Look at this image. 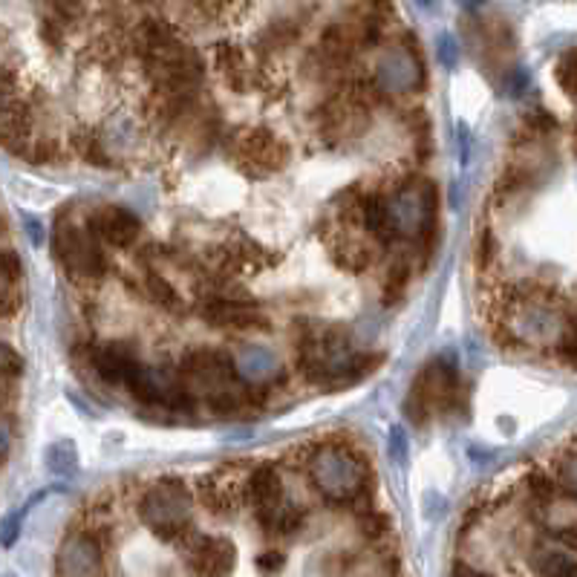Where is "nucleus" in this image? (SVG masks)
<instances>
[{"label":"nucleus","mask_w":577,"mask_h":577,"mask_svg":"<svg viewBox=\"0 0 577 577\" xmlns=\"http://www.w3.org/2000/svg\"><path fill=\"white\" fill-rule=\"evenodd\" d=\"M384 361L381 353H355L353 335L335 324H297V373L314 387H349Z\"/></svg>","instance_id":"1"},{"label":"nucleus","mask_w":577,"mask_h":577,"mask_svg":"<svg viewBox=\"0 0 577 577\" xmlns=\"http://www.w3.org/2000/svg\"><path fill=\"white\" fill-rule=\"evenodd\" d=\"M301 465L326 502L332 505H364L370 509L373 497V465L361 457L358 448L346 439H321L297 448ZM361 511V509H358Z\"/></svg>","instance_id":"2"},{"label":"nucleus","mask_w":577,"mask_h":577,"mask_svg":"<svg viewBox=\"0 0 577 577\" xmlns=\"http://www.w3.org/2000/svg\"><path fill=\"white\" fill-rule=\"evenodd\" d=\"M177 370L188 396L202 401V405L217 416H232V413L246 410L266 393L260 387H249V384L237 376L234 355L217 346L188 349L180 358Z\"/></svg>","instance_id":"3"},{"label":"nucleus","mask_w":577,"mask_h":577,"mask_svg":"<svg viewBox=\"0 0 577 577\" xmlns=\"http://www.w3.org/2000/svg\"><path fill=\"white\" fill-rule=\"evenodd\" d=\"M194 491L180 477H162L150 482L136 502V514L162 543H182L194 529Z\"/></svg>","instance_id":"4"},{"label":"nucleus","mask_w":577,"mask_h":577,"mask_svg":"<svg viewBox=\"0 0 577 577\" xmlns=\"http://www.w3.org/2000/svg\"><path fill=\"white\" fill-rule=\"evenodd\" d=\"M384 197H387V211L396 237L416 242L428 254L433 249L430 237L436 234V214H439L436 182L422 177H405L390 191H384Z\"/></svg>","instance_id":"5"},{"label":"nucleus","mask_w":577,"mask_h":577,"mask_svg":"<svg viewBox=\"0 0 577 577\" xmlns=\"http://www.w3.org/2000/svg\"><path fill=\"white\" fill-rule=\"evenodd\" d=\"M52 252L64 266L67 277L76 283H96L108 274L110 263L104 254V242L93 234L90 225H81L69 217V211L58 214L52 229Z\"/></svg>","instance_id":"6"},{"label":"nucleus","mask_w":577,"mask_h":577,"mask_svg":"<svg viewBox=\"0 0 577 577\" xmlns=\"http://www.w3.org/2000/svg\"><path fill=\"white\" fill-rule=\"evenodd\" d=\"M220 145L232 156V162L252 180H263L277 170H283L292 156L286 139H281L266 125L232 128L229 133H222Z\"/></svg>","instance_id":"7"},{"label":"nucleus","mask_w":577,"mask_h":577,"mask_svg":"<svg viewBox=\"0 0 577 577\" xmlns=\"http://www.w3.org/2000/svg\"><path fill=\"white\" fill-rule=\"evenodd\" d=\"M370 78L376 81L381 96H410L422 90L428 76H425V58H422V49H418L416 35L407 32L398 46L384 49Z\"/></svg>","instance_id":"8"},{"label":"nucleus","mask_w":577,"mask_h":577,"mask_svg":"<svg viewBox=\"0 0 577 577\" xmlns=\"http://www.w3.org/2000/svg\"><path fill=\"white\" fill-rule=\"evenodd\" d=\"M125 387L130 390L136 401H142L145 407H153V410L191 413V407H194V398L188 396L180 370L168 364H160V366L139 364Z\"/></svg>","instance_id":"9"},{"label":"nucleus","mask_w":577,"mask_h":577,"mask_svg":"<svg viewBox=\"0 0 577 577\" xmlns=\"http://www.w3.org/2000/svg\"><path fill=\"white\" fill-rule=\"evenodd\" d=\"M197 312L205 324L217 329H232V332H266L272 329V318L254 304L249 294L232 297L220 294L214 289L200 286L197 292Z\"/></svg>","instance_id":"10"},{"label":"nucleus","mask_w":577,"mask_h":577,"mask_svg":"<svg viewBox=\"0 0 577 577\" xmlns=\"http://www.w3.org/2000/svg\"><path fill=\"white\" fill-rule=\"evenodd\" d=\"M104 549L110 546L104 543V537L93 526L69 529L56 554V572L64 577L98 574L104 569Z\"/></svg>","instance_id":"11"},{"label":"nucleus","mask_w":577,"mask_h":577,"mask_svg":"<svg viewBox=\"0 0 577 577\" xmlns=\"http://www.w3.org/2000/svg\"><path fill=\"white\" fill-rule=\"evenodd\" d=\"M182 551L185 563L194 574H225L234 569V554L237 549L232 546V540H225L220 534H200L191 529L182 537Z\"/></svg>","instance_id":"12"},{"label":"nucleus","mask_w":577,"mask_h":577,"mask_svg":"<svg viewBox=\"0 0 577 577\" xmlns=\"http://www.w3.org/2000/svg\"><path fill=\"white\" fill-rule=\"evenodd\" d=\"M87 225L93 229V234L104 242V246L113 249H128L142 234V220L136 211L125 205H101L87 217Z\"/></svg>","instance_id":"13"},{"label":"nucleus","mask_w":577,"mask_h":577,"mask_svg":"<svg viewBox=\"0 0 577 577\" xmlns=\"http://www.w3.org/2000/svg\"><path fill=\"white\" fill-rule=\"evenodd\" d=\"M87 361H90V370H96V376L104 384H121L125 387L128 378L133 376V370L142 358H139L136 346L128 341H108V344H98L90 346V353H87Z\"/></svg>","instance_id":"14"},{"label":"nucleus","mask_w":577,"mask_h":577,"mask_svg":"<svg viewBox=\"0 0 577 577\" xmlns=\"http://www.w3.org/2000/svg\"><path fill=\"white\" fill-rule=\"evenodd\" d=\"M234 366L237 376L249 384V387H260L266 390L274 381H281L286 376L283 361L277 358L269 346H242L234 355Z\"/></svg>","instance_id":"15"},{"label":"nucleus","mask_w":577,"mask_h":577,"mask_svg":"<svg viewBox=\"0 0 577 577\" xmlns=\"http://www.w3.org/2000/svg\"><path fill=\"white\" fill-rule=\"evenodd\" d=\"M283 494V479L281 470L272 462H257L246 468V477H242V502H246L249 511L263 509V505L277 502Z\"/></svg>","instance_id":"16"},{"label":"nucleus","mask_w":577,"mask_h":577,"mask_svg":"<svg viewBox=\"0 0 577 577\" xmlns=\"http://www.w3.org/2000/svg\"><path fill=\"white\" fill-rule=\"evenodd\" d=\"M252 517H254L257 529L263 531V534H272V537H292V534H297V531H304L309 514H306V509H304L301 502L281 497L277 502L263 505V509L252 511Z\"/></svg>","instance_id":"17"},{"label":"nucleus","mask_w":577,"mask_h":577,"mask_svg":"<svg viewBox=\"0 0 577 577\" xmlns=\"http://www.w3.org/2000/svg\"><path fill=\"white\" fill-rule=\"evenodd\" d=\"M361 229L366 232L373 242L378 246H393L398 242L396 229L390 222V211H387V197L378 188H364L361 197Z\"/></svg>","instance_id":"18"},{"label":"nucleus","mask_w":577,"mask_h":577,"mask_svg":"<svg viewBox=\"0 0 577 577\" xmlns=\"http://www.w3.org/2000/svg\"><path fill=\"white\" fill-rule=\"evenodd\" d=\"M304 17H294V15H281V17H272V21L257 32V52L260 58L266 61V56H281V52L292 49L297 41H301L304 35Z\"/></svg>","instance_id":"19"},{"label":"nucleus","mask_w":577,"mask_h":577,"mask_svg":"<svg viewBox=\"0 0 577 577\" xmlns=\"http://www.w3.org/2000/svg\"><path fill=\"white\" fill-rule=\"evenodd\" d=\"M69 145H73L76 156L87 165H93V168H118L116 153L110 150L108 142H104L101 128L78 125L73 133H69Z\"/></svg>","instance_id":"20"},{"label":"nucleus","mask_w":577,"mask_h":577,"mask_svg":"<svg viewBox=\"0 0 577 577\" xmlns=\"http://www.w3.org/2000/svg\"><path fill=\"white\" fill-rule=\"evenodd\" d=\"M332 260L338 263V269H344L349 274H361L373 266L376 252L366 246L364 240L346 234V237H338L335 242H332Z\"/></svg>","instance_id":"21"},{"label":"nucleus","mask_w":577,"mask_h":577,"mask_svg":"<svg viewBox=\"0 0 577 577\" xmlns=\"http://www.w3.org/2000/svg\"><path fill=\"white\" fill-rule=\"evenodd\" d=\"M549 470L557 482V491L569 500H577V433L554 453Z\"/></svg>","instance_id":"22"},{"label":"nucleus","mask_w":577,"mask_h":577,"mask_svg":"<svg viewBox=\"0 0 577 577\" xmlns=\"http://www.w3.org/2000/svg\"><path fill=\"white\" fill-rule=\"evenodd\" d=\"M21 306V260L15 252H0V314Z\"/></svg>","instance_id":"23"},{"label":"nucleus","mask_w":577,"mask_h":577,"mask_svg":"<svg viewBox=\"0 0 577 577\" xmlns=\"http://www.w3.org/2000/svg\"><path fill=\"white\" fill-rule=\"evenodd\" d=\"M410 263L407 260H396V263L387 266V272H384V281H381V301L384 304H398L401 297L407 294V286H410Z\"/></svg>","instance_id":"24"},{"label":"nucleus","mask_w":577,"mask_h":577,"mask_svg":"<svg viewBox=\"0 0 577 577\" xmlns=\"http://www.w3.org/2000/svg\"><path fill=\"white\" fill-rule=\"evenodd\" d=\"M142 292H145V297H148L153 306H160L165 312H177L180 309V292L173 289L162 274L148 272L145 274V283H142Z\"/></svg>","instance_id":"25"},{"label":"nucleus","mask_w":577,"mask_h":577,"mask_svg":"<svg viewBox=\"0 0 577 577\" xmlns=\"http://www.w3.org/2000/svg\"><path fill=\"white\" fill-rule=\"evenodd\" d=\"M529 557H531V569L540 572V574H569V572H577V561L572 554H563V551L534 549Z\"/></svg>","instance_id":"26"},{"label":"nucleus","mask_w":577,"mask_h":577,"mask_svg":"<svg viewBox=\"0 0 577 577\" xmlns=\"http://www.w3.org/2000/svg\"><path fill=\"white\" fill-rule=\"evenodd\" d=\"M497 257H500V242H497L494 232L488 229V225H482V229L477 232V237H474V266L479 272H491L494 263H497Z\"/></svg>","instance_id":"27"},{"label":"nucleus","mask_w":577,"mask_h":577,"mask_svg":"<svg viewBox=\"0 0 577 577\" xmlns=\"http://www.w3.org/2000/svg\"><path fill=\"white\" fill-rule=\"evenodd\" d=\"M358 531L364 534V540H370V543H384V540L390 537V520L387 514L376 511L370 505V509L358 511Z\"/></svg>","instance_id":"28"},{"label":"nucleus","mask_w":577,"mask_h":577,"mask_svg":"<svg viewBox=\"0 0 577 577\" xmlns=\"http://www.w3.org/2000/svg\"><path fill=\"white\" fill-rule=\"evenodd\" d=\"M78 457H76V448L73 442H56L49 450H46V468L52 470L56 477H69L76 474V465Z\"/></svg>","instance_id":"29"},{"label":"nucleus","mask_w":577,"mask_h":577,"mask_svg":"<svg viewBox=\"0 0 577 577\" xmlns=\"http://www.w3.org/2000/svg\"><path fill=\"white\" fill-rule=\"evenodd\" d=\"M554 78L569 96H577V49H566L554 67Z\"/></svg>","instance_id":"30"},{"label":"nucleus","mask_w":577,"mask_h":577,"mask_svg":"<svg viewBox=\"0 0 577 577\" xmlns=\"http://www.w3.org/2000/svg\"><path fill=\"white\" fill-rule=\"evenodd\" d=\"M549 537L557 546H563L566 551L577 554V522H563V526H551Z\"/></svg>","instance_id":"31"},{"label":"nucleus","mask_w":577,"mask_h":577,"mask_svg":"<svg viewBox=\"0 0 577 577\" xmlns=\"http://www.w3.org/2000/svg\"><path fill=\"white\" fill-rule=\"evenodd\" d=\"M24 370V358L15 353L9 344L0 341V376H21Z\"/></svg>","instance_id":"32"},{"label":"nucleus","mask_w":577,"mask_h":577,"mask_svg":"<svg viewBox=\"0 0 577 577\" xmlns=\"http://www.w3.org/2000/svg\"><path fill=\"white\" fill-rule=\"evenodd\" d=\"M26 511H29V505H24V509L17 511V514L6 517V522L0 526V546H12L15 543L17 534H21V520H24Z\"/></svg>","instance_id":"33"},{"label":"nucleus","mask_w":577,"mask_h":577,"mask_svg":"<svg viewBox=\"0 0 577 577\" xmlns=\"http://www.w3.org/2000/svg\"><path fill=\"white\" fill-rule=\"evenodd\" d=\"M254 563H257V572H281L286 566V557L277 549H269V551H260Z\"/></svg>","instance_id":"34"},{"label":"nucleus","mask_w":577,"mask_h":577,"mask_svg":"<svg viewBox=\"0 0 577 577\" xmlns=\"http://www.w3.org/2000/svg\"><path fill=\"white\" fill-rule=\"evenodd\" d=\"M12 439H15V428H12V418L6 413H0V462L9 457L12 450Z\"/></svg>","instance_id":"35"},{"label":"nucleus","mask_w":577,"mask_h":577,"mask_svg":"<svg viewBox=\"0 0 577 577\" xmlns=\"http://www.w3.org/2000/svg\"><path fill=\"white\" fill-rule=\"evenodd\" d=\"M436 56H439V61H442L445 67H453V64H457V58H459L457 41H453L450 35H442V38H439V46H436Z\"/></svg>","instance_id":"36"},{"label":"nucleus","mask_w":577,"mask_h":577,"mask_svg":"<svg viewBox=\"0 0 577 577\" xmlns=\"http://www.w3.org/2000/svg\"><path fill=\"white\" fill-rule=\"evenodd\" d=\"M191 4L197 6V12L200 15H205V17H217V15H222L225 9H229L234 0H191Z\"/></svg>","instance_id":"37"},{"label":"nucleus","mask_w":577,"mask_h":577,"mask_svg":"<svg viewBox=\"0 0 577 577\" xmlns=\"http://www.w3.org/2000/svg\"><path fill=\"white\" fill-rule=\"evenodd\" d=\"M390 453L398 465L407 459V439H405V433H401V428H393V433H390Z\"/></svg>","instance_id":"38"},{"label":"nucleus","mask_w":577,"mask_h":577,"mask_svg":"<svg viewBox=\"0 0 577 577\" xmlns=\"http://www.w3.org/2000/svg\"><path fill=\"white\" fill-rule=\"evenodd\" d=\"M526 125H529L531 130H537V133H543V130L557 128V121H554V118H551V113H546V110H534V113H529Z\"/></svg>","instance_id":"39"},{"label":"nucleus","mask_w":577,"mask_h":577,"mask_svg":"<svg viewBox=\"0 0 577 577\" xmlns=\"http://www.w3.org/2000/svg\"><path fill=\"white\" fill-rule=\"evenodd\" d=\"M26 229H29V237H32V242H41V240H44L41 222H35L32 217H26Z\"/></svg>","instance_id":"40"},{"label":"nucleus","mask_w":577,"mask_h":577,"mask_svg":"<svg viewBox=\"0 0 577 577\" xmlns=\"http://www.w3.org/2000/svg\"><path fill=\"white\" fill-rule=\"evenodd\" d=\"M482 4H485V0H462V6L470 9V12H477V6H482Z\"/></svg>","instance_id":"41"}]
</instances>
